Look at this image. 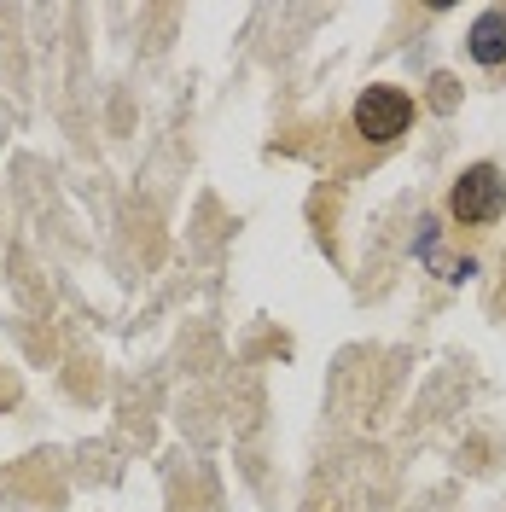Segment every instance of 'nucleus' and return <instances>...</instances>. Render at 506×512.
<instances>
[{
	"label": "nucleus",
	"mask_w": 506,
	"mask_h": 512,
	"mask_svg": "<svg viewBox=\"0 0 506 512\" xmlns=\"http://www.w3.org/2000/svg\"><path fill=\"white\" fill-rule=\"evenodd\" d=\"M472 59L477 64H506V12H483L472 24Z\"/></svg>",
	"instance_id": "obj_3"
},
{
	"label": "nucleus",
	"mask_w": 506,
	"mask_h": 512,
	"mask_svg": "<svg viewBox=\"0 0 506 512\" xmlns=\"http://www.w3.org/2000/svg\"><path fill=\"white\" fill-rule=\"evenodd\" d=\"M431 88H437V105H454V82H448V76H437Z\"/></svg>",
	"instance_id": "obj_4"
},
{
	"label": "nucleus",
	"mask_w": 506,
	"mask_h": 512,
	"mask_svg": "<svg viewBox=\"0 0 506 512\" xmlns=\"http://www.w3.org/2000/svg\"><path fill=\"white\" fill-rule=\"evenodd\" d=\"M413 123V99L402 88H367L355 99V134L373 140V146H390L396 134H408Z\"/></svg>",
	"instance_id": "obj_2"
},
{
	"label": "nucleus",
	"mask_w": 506,
	"mask_h": 512,
	"mask_svg": "<svg viewBox=\"0 0 506 512\" xmlns=\"http://www.w3.org/2000/svg\"><path fill=\"white\" fill-rule=\"evenodd\" d=\"M501 210H506V181H501L495 163H472L454 181V192H448V216L460 227H489Z\"/></svg>",
	"instance_id": "obj_1"
}]
</instances>
